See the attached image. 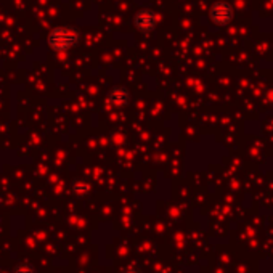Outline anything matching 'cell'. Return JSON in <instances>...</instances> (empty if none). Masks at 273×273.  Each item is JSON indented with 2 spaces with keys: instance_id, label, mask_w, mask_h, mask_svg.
I'll return each mask as SVG.
<instances>
[{
  "instance_id": "1",
  "label": "cell",
  "mask_w": 273,
  "mask_h": 273,
  "mask_svg": "<svg viewBox=\"0 0 273 273\" xmlns=\"http://www.w3.org/2000/svg\"><path fill=\"white\" fill-rule=\"evenodd\" d=\"M81 40V31L73 26H58L49 34V47L53 52H67Z\"/></svg>"
},
{
  "instance_id": "2",
  "label": "cell",
  "mask_w": 273,
  "mask_h": 273,
  "mask_svg": "<svg viewBox=\"0 0 273 273\" xmlns=\"http://www.w3.org/2000/svg\"><path fill=\"white\" fill-rule=\"evenodd\" d=\"M233 7L229 2H215L209 10V19L215 26H226L233 19Z\"/></svg>"
},
{
  "instance_id": "3",
  "label": "cell",
  "mask_w": 273,
  "mask_h": 273,
  "mask_svg": "<svg viewBox=\"0 0 273 273\" xmlns=\"http://www.w3.org/2000/svg\"><path fill=\"white\" fill-rule=\"evenodd\" d=\"M133 26L140 32L150 34L156 29L157 26V16L153 10L150 8H142L135 13L133 16Z\"/></svg>"
},
{
  "instance_id": "4",
  "label": "cell",
  "mask_w": 273,
  "mask_h": 273,
  "mask_svg": "<svg viewBox=\"0 0 273 273\" xmlns=\"http://www.w3.org/2000/svg\"><path fill=\"white\" fill-rule=\"evenodd\" d=\"M106 100L112 108H126L130 103V92H129V88L124 85L112 87L108 92Z\"/></svg>"
},
{
  "instance_id": "5",
  "label": "cell",
  "mask_w": 273,
  "mask_h": 273,
  "mask_svg": "<svg viewBox=\"0 0 273 273\" xmlns=\"http://www.w3.org/2000/svg\"><path fill=\"white\" fill-rule=\"evenodd\" d=\"M88 191H90V185L84 180H76L73 184V193L76 196H85L88 195Z\"/></svg>"
},
{
  "instance_id": "6",
  "label": "cell",
  "mask_w": 273,
  "mask_h": 273,
  "mask_svg": "<svg viewBox=\"0 0 273 273\" xmlns=\"http://www.w3.org/2000/svg\"><path fill=\"white\" fill-rule=\"evenodd\" d=\"M13 273H36V268H34L29 262H21L15 267Z\"/></svg>"
},
{
  "instance_id": "7",
  "label": "cell",
  "mask_w": 273,
  "mask_h": 273,
  "mask_svg": "<svg viewBox=\"0 0 273 273\" xmlns=\"http://www.w3.org/2000/svg\"><path fill=\"white\" fill-rule=\"evenodd\" d=\"M122 273H142L139 268H127V270H124Z\"/></svg>"
}]
</instances>
